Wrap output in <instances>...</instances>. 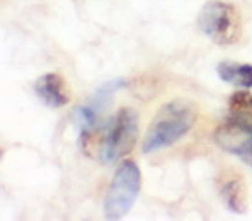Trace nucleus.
Returning a JSON list of instances; mask_svg holds the SVG:
<instances>
[{
  "instance_id": "nucleus-1",
  "label": "nucleus",
  "mask_w": 252,
  "mask_h": 221,
  "mask_svg": "<svg viewBox=\"0 0 252 221\" xmlns=\"http://www.w3.org/2000/svg\"><path fill=\"white\" fill-rule=\"evenodd\" d=\"M196 122V107L185 99L164 105L152 120L143 140V152H156L177 144L192 129Z\"/></svg>"
},
{
  "instance_id": "nucleus-2",
  "label": "nucleus",
  "mask_w": 252,
  "mask_h": 221,
  "mask_svg": "<svg viewBox=\"0 0 252 221\" xmlns=\"http://www.w3.org/2000/svg\"><path fill=\"white\" fill-rule=\"evenodd\" d=\"M138 140V115L130 108H122L104 122L99 138L102 163L113 165L134 149Z\"/></svg>"
},
{
  "instance_id": "nucleus-3",
  "label": "nucleus",
  "mask_w": 252,
  "mask_h": 221,
  "mask_svg": "<svg viewBox=\"0 0 252 221\" xmlns=\"http://www.w3.org/2000/svg\"><path fill=\"white\" fill-rule=\"evenodd\" d=\"M198 23L203 34L208 36L214 43L224 44V46L236 43L242 36L238 9L220 0H210L203 5Z\"/></svg>"
},
{
  "instance_id": "nucleus-4",
  "label": "nucleus",
  "mask_w": 252,
  "mask_h": 221,
  "mask_svg": "<svg viewBox=\"0 0 252 221\" xmlns=\"http://www.w3.org/2000/svg\"><path fill=\"white\" fill-rule=\"evenodd\" d=\"M141 187V172L134 161H122L118 165L111 186L106 196V218L118 220L126 216L134 205Z\"/></svg>"
},
{
  "instance_id": "nucleus-5",
  "label": "nucleus",
  "mask_w": 252,
  "mask_h": 221,
  "mask_svg": "<svg viewBox=\"0 0 252 221\" xmlns=\"http://www.w3.org/2000/svg\"><path fill=\"white\" fill-rule=\"evenodd\" d=\"M35 94L50 108H62L71 99L65 80L60 74H55V73L44 74L35 81Z\"/></svg>"
},
{
  "instance_id": "nucleus-6",
  "label": "nucleus",
  "mask_w": 252,
  "mask_h": 221,
  "mask_svg": "<svg viewBox=\"0 0 252 221\" xmlns=\"http://www.w3.org/2000/svg\"><path fill=\"white\" fill-rule=\"evenodd\" d=\"M245 131L252 133V94L235 92L229 99V119Z\"/></svg>"
},
{
  "instance_id": "nucleus-7",
  "label": "nucleus",
  "mask_w": 252,
  "mask_h": 221,
  "mask_svg": "<svg viewBox=\"0 0 252 221\" xmlns=\"http://www.w3.org/2000/svg\"><path fill=\"white\" fill-rule=\"evenodd\" d=\"M219 76L222 81H227L231 85L251 89L252 87V64H242V62H220L217 66Z\"/></svg>"
},
{
  "instance_id": "nucleus-8",
  "label": "nucleus",
  "mask_w": 252,
  "mask_h": 221,
  "mask_svg": "<svg viewBox=\"0 0 252 221\" xmlns=\"http://www.w3.org/2000/svg\"><path fill=\"white\" fill-rule=\"evenodd\" d=\"M220 195L224 202L235 213H244L247 205V196H245V184L240 175H231L222 181L220 186Z\"/></svg>"
}]
</instances>
